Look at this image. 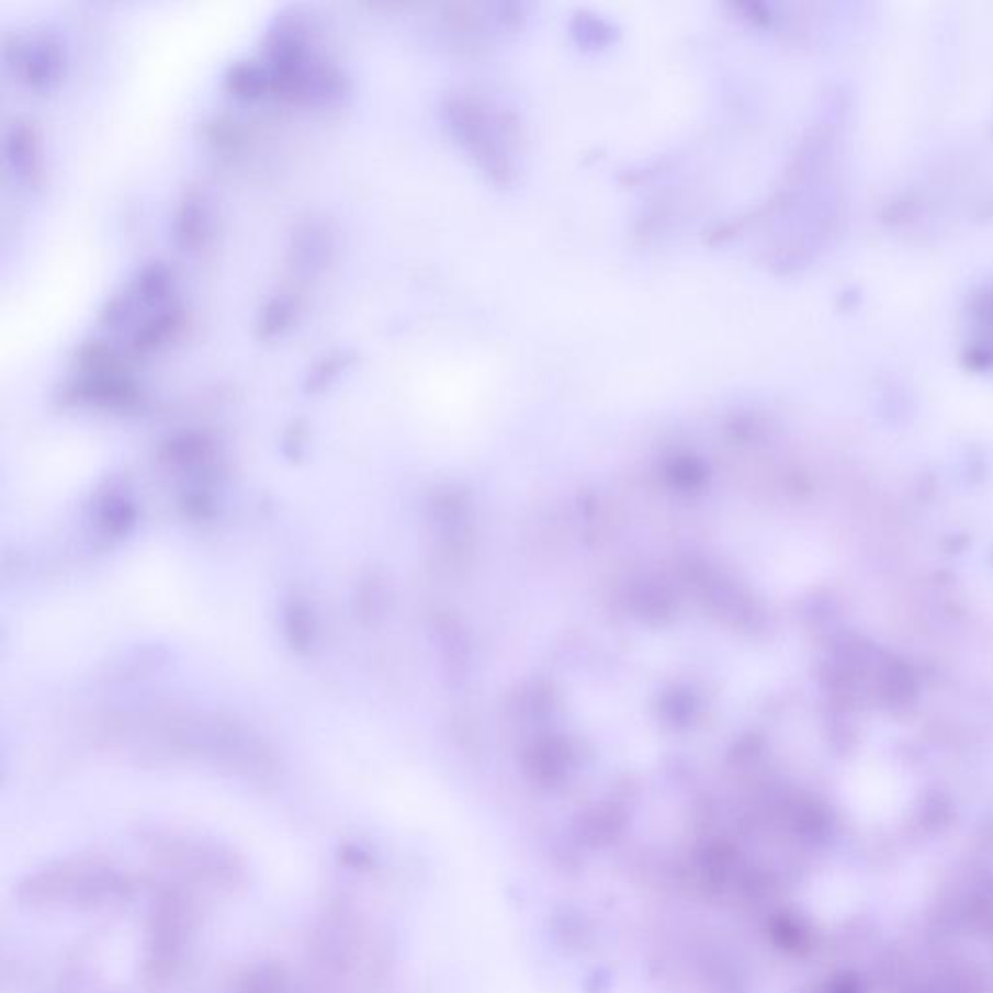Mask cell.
Wrapping results in <instances>:
<instances>
[{
    "instance_id": "1",
    "label": "cell",
    "mask_w": 993,
    "mask_h": 993,
    "mask_svg": "<svg viewBox=\"0 0 993 993\" xmlns=\"http://www.w3.org/2000/svg\"><path fill=\"white\" fill-rule=\"evenodd\" d=\"M262 63L272 78V93L305 108H335L350 95L348 72L315 49L305 16L282 10L262 35Z\"/></svg>"
},
{
    "instance_id": "2",
    "label": "cell",
    "mask_w": 993,
    "mask_h": 993,
    "mask_svg": "<svg viewBox=\"0 0 993 993\" xmlns=\"http://www.w3.org/2000/svg\"><path fill=\"white\" fill-rule=\"evenodd\" d=\"M4 59L30 92H55L67 76V43L50 30L12 37L4 43Z\"/></svg>"
},
{
    "instance_id": "3",
    "label": "cell",
    "mask_w": 993,
    "mask_h": 993,
    "mask_svg": "<svg viewBox=\"0 0 993 993\" xmlns=\"http://www.w3.org/2000/svg\"><path fill=\"white\" fill-rule=\"evenodd\" d=\"M57 398L72 408L128 411L143 404V391L133 375L75 373L60 384Z\"/></svg>"
},
{
    "instance_id": "4",
    "label": "cell",
    "mask_w": 993,
    "mask_h": 993,
    "mask_svg": "<svg viewBox=\"0 0 993 993\" xmlns=\"http://www.w3.org/2000/svg\"><path fill=\"white\" fill-rule=\"evenodd\" d=\"M336 255V234L330 222L323 217H303L292 227L287 239L285 262L300 278H317L332 264Z\"/></svg>"
},
{
    "instance_id": "5",
    "label": "cell",
    "mask_w": 993,
    "mask_h": 993,
    "mask_svg": "<svg viewBox=\"0 0 993 993\" xmlns=\"http://www.w3.org/2000/svg\"><path fill=\"white\" fill-rule=\"evenodd\" d=\"M4 163L16 183L35 189L42 183L43 151L42 136L34 123L16 119L4 133Z\"/></svg>"
},
{
    "instance_id": "6",
    "label": "cell",
    "mask_w": 993,
    "mask_h": 993,
    "mask_svg": "<svg viewBox=\"0 0 993 993\" xmlns=\"http://www.w3.org/2000/svg\"><path fill=\"white\" fill-rule=\"evenodd\" d=\"M212 234V206L199 187L184 189L171 217V239L184 255L201 251Z\"/></svg>"
},
{
    "instance_id": "7",
    "label": "cell",
    "mask_w": 993,
    "mask_h": 993,
    "mask_svg": "<svg viewBox=\"0 0 993 993\" xmlns=\"http://www.w3.org/2000/svg\"><path fill=\"white\" fill-rule=\"evenodd\" d=\"M184 323L183 305L177 301L163 309L151 311V315L134 326L128 338V353L134 358H148L166 350L181 336Z\"/></svg>"
},
{
    "instance_id": "8",
    "label": "cell",
    "mask_w": 993,
    "mask_h": 993,
    "mask_svg": "<svg viewBox=\"0 0 993 993\" xmlns=\"http://www.w3.org/2000/svg\"><path fill=\"white\" fill-rule=\"evenodd\" d=\"M176 272L166 260H148L134 272L126 287L140 309L158 311L176 301Z\"/></svg>"
},
{
    "instance_id": "9",
    "label": "cell",
    "mask_w": 993,
    "mask_h": 993,
    "mask_svg": "<svg viewBox=\"0 0 993 993\" xmlns=\"http://www.w3.org/2000/svg\"><path fill=\"white\" fill-rule=\"evenodd\" d=\"M222 88L229 98L252 103L272 93V78L262 59H239L226 68L222 76Z\"/></svg>"
},
{
    "instance_id": "10",
    "label": "cell",
    "mask_w": 993,
    "mask_h": 993,
    "mask_svg": "<svg viewBox=\"0 0 993 993\" xmlns=\"http://www.w3.org/2000/svg\"><path fill=\"white\" fill-rule=\"evenodd\" d=\"M75 373L90 375H131L128 353L103 338H90L78 343L72 351Z\"/></svg>"
},
{
    "instance_id": "11",
    "label": "cell",
    "mask_w": 993,
    "mask_h": 993,
    "mask_svg": "<svg viewBox=\"0 0 993 993\" xmlns=\"http://www.w3.org/2000/svg\"><path fill=\"white\" fill-rule=\"evenodd\" d=\"M300 317V300L292 293H275L260 305L255 318V338L259 342H274L292 330Z\"/></svg>"
},
{
    "instance_id": "12",
    "label": "cell",
    "mask_w": 993,
    "mask_h": 993,
    "mask_svg": "<svg viewBox=\"0 0 993 993\" xmlns=\"http://www.w3.org/2000/svg\"><path fill=\"white\" fill-rule=\"evenodd\" d=\"M356 361V351L335 350L328 351L323 358H318L311 365L307 375H305V393H320L335 383L338 376L342 375L346 369H350L351 363Z\"/></svg>"
},
{
    "instance_id": "13",
    "label": "cell",
    "mask_w": 993,
    "mask_h": 993,
    "mask_svg": "<svg viewBox=\"0 0 993 993\" xmlns=\"http://www.w3.org/2000/svg\"><path fill=\"white\" fill-rule=\"evenodd\" d=\"M138 309H140L138 301L134 300L128 287H123L121 292L113 293L111 297L103 301V305L98 311V325L109 332H119L133 323L138 315Z\"/></svg>"
},
{
    "instance_id": "14",
    "label": "cell",
    "mask_w": 993,
    "mask_h": 993,
    "mask_svg": "<svg viewBox=\"0 0 993 993\" xmlns=\"http://www.w3.org/2000/svg\"><path fill=\"white\" fill-rule=\"evenodd\" d=\"M210 140L219 146V148H235L241 143V126L237 125L232 119H216L208 131Z\"/></svg>"
}]
</instances>
